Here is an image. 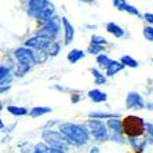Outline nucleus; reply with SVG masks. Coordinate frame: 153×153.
<instances>
[{"label": "nucleus", "mask_w": 153, "mask_h": 153, "mask_svg": "<svg viewBox=\"0 0 153 153\" xmlns=\"http://www.w3.org/2000/svg\"><path fill=\"white\" fill-rule=\"evenodd\" d=\"M61 132L64 134L69 141L76 143H85L88 142V132L85 131L83 127L76 124H62L61 126Z\"/></svg>", "instance_id": "f257e3e1"}, {"label": "nucleus", "mask_w": 153, "mask_h": 153, "mask_svg": "<svg viewBox=\"0 0 153 153\" xmlns=\"http://www.w3.org/2000/svg\"><path fill=\"white\" fill-rule=\"evenodd\" d=\"M143 127H145L143 120L141 117H137V116H127L123 120V131L126 135L132 137V138L141 135L145 130Z\"/></svg>", "instance_id": "f03ea898"}, {"label": "nucleus", "mask_w": 153, "mask_h": 153, "mask_svg": "<svg viewBox=\"0 0 153 153\" xmlns=\"http://www.w3.org/2000/svg\"><path fill=\"white\" fill-rule=\"evenodd\" d=\"M43 139H44L48 145H51V148H58V149L65 150L69 145L68 139L64 138L59 132H55V131H46L43 134Z\"/></svg>", "instance_id": "7ed1b4c3"}, {"label": "nucleus", "mask_w": 153, "mask_h": 153, "mask_svg": "<svg viewBox=\"0 0 153 153\" xmlns=\"http://www.w3.org/2000/svg\"><path fill=\"white\" fill-rule=\"evenodd\" d=\"M59 26H61V19L58 17H53L50 21L46 24V26L39 32V36L47 37V39H53L58 35L59 32Z\"/></svg>", "instance_id": "20e7f679"}, {"label": "nucleus", "mask_w": 153, "mask_h": 153, "mask_svg": "<svg viewBox=\"0 0 153 153\" xmlns=\"http://www.w3.org/2000/svg\"><path fill=\"white\" fill-rule=\"evenodd\" d=\"M88 127L91 128V132L95 139L98 141H105L108 138V131H106V127L103 124L102 121L100 120H90L88 121Z\"/></svg>", "instance_id": "39448f33"}, {"label": "nucleus", "mask_w": 153, "mask_h": 153, "mask_svg": "<svg viewBox=\"0 0 153 153\" xmlns=\"http://www.w3.org/2000/svg\"><path fill=\"white\" fill-rule=\"evenodd\" d=\"M15 57L18 58V61L21 62L25 68H29V66H32L35 65L36 62V58H35V54L32 53L30 50L25 48V47H22V48H18L15 51Z\"/></svg>", "instance_id": "423d86ee"}, {"label": "nucleus", "mask_w": 153, "mask_h": 153, "mask_svg": "<svg viewBox=\"0 0 153 153\" xmlns=\"http://www.w3.org/2000/svg\"><path fill=\"white\" fill-rule=\"evenodd\" d=\"M28 47H33V48H37V50H46L47 47L50 46V39L47 37H43V36H36V37H32L29 39L28 42L25 43Z\"/></svg>", "instance_id": "0eeeda50"}, {"label": "nucleus", "mask_w": 153, "mask_h": 153, "mask_svg": "<svg viewBox=\"0 0 153 153\" xmlns=\"http://www.w3.org/2000/svg\"><path fill=\"white\" fill-rule=\"evenodd\" d=\"M126 103H127L128 108H132V109H142L143 108V100L141 98V95L137 93L128 94Z\"/></svg>", "instance_id": "6e6552de"}, {"label": "nucleus", "mask_w": 153, "mask_h": 153, "mask_svg": "<svg viewBox=\"0 0 153 153\" xmlns=\"http://www.w3.org/2000/svg\"><path fill=\"white\" fill-rule=\"evenodd\" d=\"M53 13H54V6L51 3H48V1H46L44 6L42 7V11H40L39 19H42V21H50Z\"/></svg>", "instance_id": "1a4fd4ad"}, {"label": "nucleus", "mask_w": 153, "mask_h": 153, "mask_svg": "<svg viewBox=\"0 0 153 153\" xmlns=\"http://www.w3.org/2000/svg\"><path fill=\"white\" fill-rule=\"evenodd\" d=\"M62 22H64V26H65V43L69 44L72 42V39H73L75 32H73V28H72V25L68 22L66 18H62Z\"/></svg>", "instance_id": "9d476101"}, {"label": "nucleus", "mask_w": 153, "mask_h": 153, "mask_svg": "<svg viewBox=\"0 0 153 153\" xmlns=\"http://www.w3.org/2000/svg\"><path fill=\"white\" fill-rule=\"evenodd\" d=\"M88 97L93 101H95V102H103V101H106V98H108L106 94L100 91V90H91L88 93Z\"/></svg>", "instance_id": "9b49d317"}, {"label": "nucleus", "mask_w": 153, "mask_h": 153, "mask_svg": "<svg viewBox=\"0 0 153 153\" xmlns=\"http://www.w3.org/2000/svg\"><path fill=\"white\" fill-rule=\"evenodd\" d=\"M123 66H124V65L120 64V62L112 61V64L106 68V75H108V76H113L114 73H117L119 71H121V69H123Z\"/></svg>", "instance_id": "f8f14e48"}, {"label": "nucleus", "mask_w": 153, "mask_h": 153, "mask_svg": "<svg viewBox=\"0 0 153 153\" xmlns=\"http://www.w3.org/2000/svg\"><path fill=\"white\" fill-rule=\"evenodd\" d=\"M106 29L112 33V35L116 36V37H123V36H124V30H123L120 26L116 25V24H112V22H111V24H108Z\"/></svg>", "instance_id": "ddd939ff"}, {"label": "nucleus", "mask_w": 153, "mask_h": 153, "mask_svg": "<svg viewBox=\"0 0 153 153\" xmlns=\"http://www.w3.org/2000/svg\"><path fill=\"white\" fill-rule=\"evenodd\" d=\"M84 57V51L82 50H72L71 53L68 54V59L71 61L72 64H76L79 59H82Z\"/></svg>", "instance_id": "4468645a"}, {"label": "nucleus", "mask_w": 153, "mask_h": 153, "mask_svg": "<svg viewBox=\"0 0 153 153\" xmlns=\"http://www.w3.org/2000/svg\"><path fill=\"white\" fill-rule=\"evenodd\" d=\"M108 126H109L114 132H121L123 131V123L119 121L117 119H111V120L108 121Z\"/></svg>", "instance_id": "2eb2a0df"}, {"label": "nucleus", "mask_w": 153, "mask_h": 153, "mask_svg": "<svg viewBox=\"0 0 153 153\" xmlns=\"http://www.w3.org/2000/svg\"><path fill=\"white\" fill-rule=\"evenodd\" d=\"M121 64H123V65H127V66H131V68H137V66H138V62H137L134 58L128 57V55L121 57Z\"/></svg>", "instance_id": "dca6fc26"}, {"label": "nucleus", "mask_w": 153, "mask_h": 153, "mask_svg": "<svg viewBox=\"0 0 153 153\" xmlns=\"http://www.w3.org/2000/svg\"><path fill=\"white\" fill-rule=\"evenodd\" d=\"M48 112H51V108H35L32 112H30V116L32 117H37V116H40V114H44V113H48Z\"/></svg>", "instance_id": "f3484780"}, {"label": "nucleus", "mask_w": 153, "mask_h": 153, "mask_svg": "<svg viewBox=\"0 0 153 153\" xmlns=\"http://www.w3.org/2000/svg\"><path fill=\"white\" fill-rule=\"evenodd\" d=\"M97 61H98V64H100L101 68H108V66L112 64V61L109 59V58H108V55H105V54L100 55V57L97 58Z\"/></svg>", "instance_id": "a211bd4d"}, {"label": "nucleus", "mask_w": 153, "mask_h": 153, "mask_svg": "<svg viewBox=\"0 0 153 153\" xmlns=\"http://www.w3.org/2000/svg\"><path fill=\"white\" fill-rule=\"evenodd\" d=\"M8 112L13 114H18V116H21V114H26L28 111H26L25 108H17V106H8L7 108Z\"/></svg>", "instance_id": "6ab92c4d"}, {"label": "nucleus", "mask_w": 153, "mask_h": 153, "mask_svg": "<svg viewBox=\"0 0 153 153\" xmlns=\"http://www.w3.org/2000/svg\"><path fill=\"white\" fill-rule=\"evenodd\" d=\"M91 43H93L94 46H102V44L106 43V40L103 39V37H101V36H93L91 37Z\"/></svg>", "instance_id": "aec40b11"}, {"label": "nucleus", "mask_w": 153, "mask_h": 153, "mask_svg": "<svg viewBox=\"0 0 153 153\" xmlns=\"http://www.w3.org/2000/svg\"><path fill=\"white\" fill-rule=\"evenodd\" d=\"M143 36H145L148 40L153 42V26H146L143 29Z\"/></svg>", "instance_id": "412c9836"}, {"label": "nucleus", "mask_w": 153, "mask_h": 153, "mask_svg": "<svg viewBox=\"0 0 153 153\" xmlns=\"http://www.w3.org/2000/svg\"><path fill=\"white\" fill-rule=\"evenodd\" d=\"M91 72H93L94 77L97 79V84H102V83H105V82H106V79L103 77V76L101 75V73H100V72H98V71H95V69H93V71H91Z\"/></svg>", "instance_id": "4be33fe9"}, {"label": "nucleus", "mask_w": 153, "mask_h": 153, "mask_svg": "<svg viewBox=\"0 0 153 153\" xmlns=\"http://www.w3.org/2000/svg\"><path fill=\"white\" fill-rule=\"evenodd\" d=\"M8 71H10V68L6 66V65H1V66H0V82H3L4 79L7 77Z\"/></svg>", "instance_id": "5701e85b"}, {"label": "nucleus", "mask_w": 153, "mask_h": 153, "mask_svg": "<svg viewBox=\"0 0 153 153\" xmlns=\"http://www.w3.org/2000/svg\"><path fill=\"white\" fill-rule=\"evenodd\" d=\"M47 152H48V148H47L44 143H39V145H36L35 153H47Z\"/></svg>", "instance_id": "b1692460"}, {"label": "nucleus", "mask_w": 153, "mask_h": 153, "mask_svg": "<svg viewBox=\"0 0 153 153\" xmlns=\"http://www.w3.org/2000/svg\"><path fill=\"white\" fill-rule=\"evenodd\" d=\"M103 50V47L102 46H91L88 48V53H91V54H98V53H101V51Z\"/></svg>", "instance_id": "393cba45"}, {"label": "nucleus", "mask_w": 153, "mask_h": 153, "mask_svg": "<svg viewBox=\"0 0 153 153\" xmlns=\"http://www.w3.org/2000/svg\"><path fill=\"white\" fill-rule=\"evenodd\" d=\"M126 11H128V13H131V14H135V15H138V17H141V14H139V11L137 10L135 7H132V6H126V8H124Z\"/></svg>", "instance_id": "a878e982"}, {"label": "nucleus", "mask_w": 153, "mask_h": 153, "mask_svg": "<svg viewBox=\"0 0 153 153\" xmlns=\"http://www.w3.org/2000/svg\"><path fill=\"white\" fill-rule=\"evenodd\" d=\"M114 6H116L119 10H124L127 4H126L124 0H114Z\"/></svg>", "instance_id": "bb28decb"}, {"label": "nucleus", "mask_w": 153, "mask_h": 153, "mask_svg": "<svg viewBox=\"0 0 153 153\" xmlns=\"http://www.w3.org/2000/svg\"><path fill=\"white\" fill-rule=\"evenodd\" d=\"M91 117H116L114 114H108V113H91Z\"/></svg>", "instance_id": "cd10ccee"}, {"label": "nucleus", "mask_w": 153, "mask_h": 153, "mask_svg": "<svg viewBox=\"0 0 153 153\" xmlns=\"http://www.w3.org/2000/svg\"><path fill=\"white\" fill-rule=\"evenodd\" d=\"M58 51H59V46H58L57 43H54L53 46H51V48H50V54L51 55H57Z\"/></svg>", "instance_id": "c85d7f7f"}, {"label": "nucleus", "mask_w": 153, "mask_h": 153, "mask_svg": "<svg viewBox=\"0 0 153 153\" xmlns=\"http://www.w3.org/2000/svg\"><path fill=\"white\" fill-rule=\"evenodd\" d=\"M47 153H65L64 149H58V148H48Z\"/></svg>", "instance_id": "c756f323"}, {"label": "nucleus", "mask_w": 153, "mask_h": 153, "mask_svg": "<svg viewBox=\"0 0 153 153\" xmlns=\"http://www.w3.org/2000/svg\"><path fill=\"white\" fill-rule=\"evenodd\" d=\"M145 19L148 22H150V24H153V14H149V13H148V14H145Z\"/></svg>", "instance_id": "7c9ffc66"}, {"label": "nucleus", "mask_w": 153, "mask_h": 153, "mask_svg": "<svg viewBox=\"0 0 153 153\" xmlns=\"http://www.w3.org/2000/svg\"><path fill=\"white\" fill-rule=\"evenodd\" d=\"M146 127H148V131L150 132V135L153 137V124H148Z\"/></svg>", "instance_id": "2f4dec72"}, {"label": "nucleus", "mask_w": 153, "mask_h": 153, "mask_svg": "<svg viewBox=\"0 0 153 153\" xmlns=\"http://www.w3.org/2000/svg\"><path fill=\"white\" fill-rule=\"evenodd\" d=\"M1 128H3V121L0 120V130H1Z\"/></svg>", "instance_id": "473e14b6"}]
</instances>
